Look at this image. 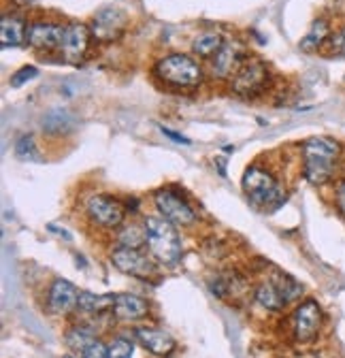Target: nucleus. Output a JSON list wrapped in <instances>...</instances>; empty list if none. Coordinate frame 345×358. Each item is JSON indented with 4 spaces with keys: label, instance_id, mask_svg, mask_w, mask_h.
I'll list each match as a JSON object with an SVG mask.
<instances>
[{
    "label": "nucleus",
    "instance_id": "f257e3e1",
    "mask_svg": "<svg viewBox=\"0 0 345 358\" xmlns=\"http://www.w3.org/2000/svg\"><path fill=\"white\" fill-rule=\"evenodd\" d=\"M303 156V177L311 186H324L332 182L341 158V143L332 137H309L300 145Z\"/></svg>",
    "mask_w": 345,
    "mask_h": 358
},
{
    "label": "nucleus",
    "instance_id": "f03ea898",
    "mask_svg": "<svg viewBox=\"0 0 345 358\" xmlns=\"http://www.w3.org/2000/svg\"><path fill=\"white\" fill-rule=\"evenodd\" d=\"M145 235H147V248L149 254L166 266H177L182 260V237L179 231L175 229V224H170L164 217L147 215L143 220Z\"/></svg>",
    "mask_w": 345,
    "mask_h": 358
},
{
    "label": "nucleus",
    "instance_id": "7ed1b4c3",
    "mask_svg": "<svg viewBox=\"0 0 345 358\" xmlns=\"http://www.w3.org/2000/svg\"><path fill=\"white\" fill-rule=\"evenodd\" d=\"M241 188L254 207H260L267 211L277 209L286 201V192L281 190L277 177L263 166H249L243 173Z\"/></svg>",
    "mask_w": 345,
    "mask_h": 358
},
{
    "label": "nucleus",
    "instance_id": "20e7f679",
    "mask_svg": "<svg viewBox=\"0 0 345 358\" xmlns=\"http://www.w3.org/2000/svg\"><path fill=\"white\" fill-rule=\"evenodd\" d=\"M154 75L168 87L192 90L198 87L205 79V71L198 60L186 54H168L160 58L154 66Z\"/></svg>",
    "mask_w": 345,
    "mask_h": 358
},
{
    "label": "nucleus",
    "instance_id": "39448f33",
    "mask_svg": "<svg viewBox=\"0 0 345 358\" xmlns=\"http://www.w3.org/2000/svg\"><path fill=\"white\" fill-rule=\"evenodd\" d=\"M271 81V73L265 62L258 58H247L243 66L237 71V75L230 79V90L239 96H256L265 92V87Z\"/></svg>",
    "mask_w": 345,
    "mask_h": 358
},
{
    "label": "nucleus",
    "instance_id": "423d86ee",
    "mask_svg": "<svg viewBox=\"0 0 345 358\" xmlns=\"http://www.w3.org/2000/svg\"><path fill=\"white\" fill-rule=\"evenodd\" d=\"M154 205H156L160 217L168 220L170 224H175V227H192L196 222V211L175 190H168V188L156 190Z\"/></svg>",
    "mask_w": 345,
    "mask_h": 358
},
{
    "label": "nucleus",
    "instance_id": "0eeeda50",
    "mask_svg": "<svg viewBox=\"0 0 345 358\" xmlns=\"http://www.w3.org/2000/svg\"><path fill=\"white\" fill-rule=\"evenodd\" d=\"M85 213L101 229H119L126 217V207L111 194H92L85 201Z\"/></svg>",
    "mask_w": 345,
    "mask_h": 358
},
{
    "label": "nucleus",
    "instance_id": "6e6552de",
    "mask_svg": "<svg viewBox=\"0 0 345 358\" xmlns=\"http://www.w3.org/2000/svg\"><path fill=\"white\" fill-rule=\"evenodd\" d=\"M324 322V311L316 299H305L292 313V329L294 339L300 343H309L320 335Z\"/></svg>",
    "mask_w": 345,
    "mask_h": 358
},
{
    "label": "nucleus",
    "instance_id": "1a4fd4ad",
    "mask_svg": "<svg viewBox=\"0 0 345 358\" xmlns=\"http://www.w3.org/2000/svg\"><path fill=\"white\" fill-rule=\"evenodd\" d=\"M128 26V13L119 7H103L94 13L92 22H90V32H92V41L98 43H113L117 41L124 30Z\"/></svg>",
    "mask_w": 345,
    "mask_h": 358
},
{
    "label": "nucleus",
    "instance_id": "9d476101",
    "mask_svg": "<svg viewBox=\"0 0 345 358\" xmlns=\"http://www.w3.org/2000/svg\"><path fill=\"white\" fill-rule=\"evenodd\" d=\"M111 262L117 271L137 280H152L156 275L154 260L137 248H124V245L115 248L111 252Z\"/></svg>",
    "mask_w": 345,
    "mask_h": 358
},
{
    "label": "nucleus",
    "instance_id": "9b49d317",
    "mask_svg": "<svg viewBox=\"0 0 345 358\" xmlns=\"http://www.w3.org/2000/svg\"><path fill=\"white\" fill-rule=\"evenodd\" d=\"M64 26L66 24L45 22V20L32 22V24H28V30H26V43L30 45L32 50L43 52V54L60 52L62 36H64Z\"/></svg>",
    "mask_w": 345,
    "mask_h": 358
},
{
    "label": "nucleus",
    "instance_id": "f8f14e48",
    "mask_svg": "<svg viewBox=\"0 0 345 358\" xmlns=\"http://www.w3.org/2000/svg\"><path fill=\"white\" fill-rule=\"evenodd\" d=\"M90 41H92L90 26L79 24V22L66 24L62 45H60V56L71 64H79L90 50Z\"/></svg>",
    "mask_w": 345,
    "mask_h": 358
},
{
    "label": "nucleus",
    "instance_id": "ddd939ff",
    "mask_svg": "<svg viewBox=\"0 0 345 358\" xmlns=\"http://www.w3.org/2000/svg\"><path fill=\"white\" fill-rule=\"evenodd\" d=\"M245 60L247 58H245L243 45L239 41H226L222 45V50L209 60L211 77H215V79H233L237 75V71L243 66Z\"/></svg>",
    "mask_w": 345,
    "mask_h": 358
},
{
    "label": "nucleus",
    "instance_id": "4468645a",
    "mask_svg": "<svg viewBox=\"0 0 345 358\" xmlns=\"http://www.w3.org/2000/svg\"><path fill=\"white\" fill-rule=\"evenodd\" d=\"M79 288L68 280H56L47 292V307L56 316H68L79 307Z\"/></svg>",
    "mask_w": 345,
    "mask_h": 358
},
{
    "label": "nucleus",
    "instance_id": "2eb2a0df",
    "mask_svg": "<svg viewBox=\"0 0 345 358\" xmlns=\"http://www.w3.org/2000/svg\"><path fill=\"white\" fill-rule=\"evenodd\" d=\"M135 337L149 354L160 356V358H168L172 352L177 350V341L172 339L170 333H166L164 329L139 327V329H135Z\"/></svg>",
    "mask_w": 345,
    "mask_h": 358
},
{
    "label": "nucleus",
    "instance_id": "dca6fc26",
    "mask_svg": "<svg viewBox=\"0 0 345 358\" xmlns=\"http://www.w3.org/2000/svg\"><path fill=\"white\" fill-rule=\"evenodd\" d=\"M147 313H149L147 301L131 292L117 294L113 309H111V316L119 322H137V320H143Z\"/></svg>",
    "mask_w": 345,
    "mask_h": 358
},
{
    "label": "nucleus",
    "instance_id": "f3484780",
    "mask_svg": "<svg viewBox=\"0 0 345 358\" xmlns=\"http://www.w3.org/2000/svg\"><path fill=\"white\" fill-rule=\"evenodd\" d=\"M26 30L28 24L13 13H5L3 22H0V41L3 48H20L22 43H26Z\"/></svg>",
    "mask_w": 345,
    "mask_h": 358
},
{
    "label": "nucleus",
    "instance_id": "a211bd4d",
    "mask_svg": "<svg viewBox=\"0 0 345 358\" xmlns=\"http://www.w3.org/2000/svg\"><path fill=\"white\" fill-rule=\"evenodd\" d=\"M330 34H332L330 22L326 17H318L311 24L309 32L303 36V41H300V50H303V52H318V50H322L324 45L328 43Z\"/></svg>",
    "mask_w": 345,
    "mask_h": 358
},
{
    "label": "nucleus",
    "instance_id": "6ab92c4d",
    "mask_svg": "<svg viewBox=\"0 0 345 358\" xmlns=\"http://www.w3.org/2000/svg\"><path fill=\"white\" fill-rule=\"evenodd\" d=\"M226 41L222 38V34L220 32H213V30H205V32H200L196 38H194V43H192V52H194V56H198L200 60H211L215 54H218L220 50H222V45H224Z\"/></svg>",
    "mask_w": 345,
    "mask_h": 358
},
{
    "label": "nucleus",
    "instance_id": "aec40b11",
    "mask_svg": "<svg viewBox=\"0 0 345 358\" xmlns=\"http://www.w3.org/2000/svg\"><path fill=\"white\" fill-rule=\"evenodd\" d=\"M115 296L117 294H94V292H88V290H81L79 294V307L81 311L85 313H107L113 309V303H115Z\"/></svg>",
    "mask_w": 345,
    "mask_h": 358
},
{
    "label": "nucleus",
    "instance_id": "412c9836",
    "mask_svg": "<svg viewBox=\"0 0 345 358\" xmlns=\"http://www.w3.org/2000/svg\"><path fill=\"white\" fill-rule=\"evenodd\" d=\"M256 301L269 311H281L284 305H286V301H284V296H281V292H279V288L275 286L273 280L263 282L260 286L256 288Z\"/></svg>",
    "mask_w": 345,
    "mask_h": 358
},
{
    "label": "nucleus",
    "instance_id": "4be33fe9",
    "mask_svg": "<svg viewBox=\"0 0 345 358\" xmlns=\"http://www.w3.org/2000/svg\"><path fill=\"white\" fill-rule=\"evenodd\" d=\"M94 339H96L94 329H92V327H85V324H77V327H73V329L66 331V345H68L71 350L83 352Z\"/></svg>",
    "mask_w": 345,
    "mask_h": 358
},
{
    "label": "nucleus",
    "instance_id": "5701e85b",
    "mask_svg": "<svg viewBox=\"0 0 345 358\" xmlns=\"http://www.w3.org/2000/svg\"><path fill=\"white\" fill-rule=\"evenodd\" d=\"M119 245L124 248H143L147 245V235H145V227H139V224H131V227H122L119 235H117Z\"/></svg>",
    "mask_w": 345,
    "mask_h": 358
},
{
    "label": "nucleus",
    "instance_id": "b1692460",
    "mask_svg": "<svg viewBox=\"0 0 345 358\" xmlns=\"http://www.w3.org/2000/svg\"><path fill=\"white\" fill-rule=\"evenodd\" d=\"M73 115L66 111V109H54L45 122H43V126H45L47 132H54V134H62L66 130H73Z\"/></svg>",
    "mask_w": 345,
    "mask_h": 358
},
{
    "label": "nucleus",
    "instance_id": "393cba45",
    "mask_svg": "<svg viewBox=\"0 0 345 358\" xmlns=\"http://www.w3.org/2000/svg\"><path fill=\"white\" fill-rule=\"evenodd\" d=\"M273 282L279 288V292H281V296H284L286 303L296 301V299H300V294H303V286H300L294 278L286 275V273H277V278Z\"/></svg>",
    "mask_w": 345,
    "mask_h": 358
},
{
    "label": "nucleus",
    "instance_id": "a878e982",
    "mask_svg": "<svg viewBox=\"0 0 345 358\" xmlns=\"http://www.w3.org/2000/svg\"><path fill=\"white\" fill-rule=\"evenodd\" d=\"M15 156L24 162H34L38 160V150L34 145V139L28 137V134H22V137L15 141Z\"/></svg>",
    "mask_w": 345,
    "mask_h": 358
},
{
    "label": "nucleus",
    "instance_id": "bb28decb",
    "mask_svg": "<svg viewBox=\"0 0 345 358\" xmlns=\"http://www.w3.org/2000/svg\"><path fill=\"white\" fill-rule=\"evenodd\" d=\"M109 358H135V343L126 337H115L109 343Z\"/></svg>",
    "mask_w": 345,
    "mask_h": 358
},
{
    "label": "nucleus",
    "instance_id": "cd10ccee",
    "mask_svg": "<svg viewBox=\"0 0 345 358\" xmlns=\"http://www.w3.org/2000/svg\"><path fill=\"white\" fill-rule=\"evenodd\" d=\"M34 77H38V69L32 66V64H30V66L26 64V66H22L20 71H15V73L11 75V81H9V83H11V87H22L24 83L32 81Z\"/></svg>",
    "mask_w": 345,
    "mask_h": 358
},
{
    "label": "nucleus",
    "instance_id": "c85d7f7f",
    "mask_svg": "<svg viewBox=\"0 0 345 358\" xmlns=\"http://www.w3.org/2000/svg\"><path fill=\"white\" fill-rule=\"evenodd\" d=\"M326 45H328V54L330 56H343L345 54V28H341L339 32L330 34Z\"/></svg>",
    "mask_w": 345,
    "mask_h": 358
},
{
    "label": "nucleus",
    "instance_id": "c756f323",
    "mask_svg": "<svg viewBox=\"0 0 345 358\" xmlns=\"http://www.w3.org/2000/svg\"><path fill=\"white\" fill-rule=\"evenodd\" d=\"M81 358H109V345H105L101 339H94L81 352Z\"/></svg>",
    "mask_w": 345,
    "mask_h": 358
},
{
    "label": "nucleus",
    "instance_id": "7c9ffc66",
    "mask_svg": "<svg viewBox=\"0 0 345 358\" xmlns=\"http://www.w3.org/2000/svg\"><path fill=\"white\" fill-rule=\"evenodd\" d=\"M335 203H337L339 213L345 217V179H339L335 186Z\"/></svg>",
    "mask_w": 345,
    "mask_h": 358
},
{
    "label": "nucleus",
    "instance_id": "2f4dec72",
    "mask_svg": "<svg viewBox=\"0 0 345 358\" xmlns=\"http://www.w3.org/2000/svg\"><path fill=\"white\" fill-rule=\"evenodd\" d=\"M162 132H164V134H168V137H170V139H175V141H182V143H190V141H188L186 137H182V134H175V132H170V130H166V128H162Z\"/></svg>",
    "mask_w": 345,
    "mask_h": 358
}]
</instances>
